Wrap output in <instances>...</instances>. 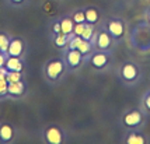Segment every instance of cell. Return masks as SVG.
<instances>
[{
	"label": "cell",
	"instance_id": "6da1fadb",
	"mask_svg": "<svg viewBox=\"0 0 150 144\" xmlns=\"http://www.w3.org/2000/svg\"><path fill=\"white\" fill-rule=\"evenodd\" d=\"M63 70H65V63H63L62 60L55 59V60H51V62L46 65L45 74L51 81H56V80L62 76Z\"/></svg>",
	"mask_w": 150,
	"mask_h": 144
},
{
	"label": "cell",
	"instance_id": "7a4b0ae2",
	"mask_svg": "<svg viewBox=\"0 0 150 144\" xmlns=\"http://www.w3.org/2000/svg\"><path fill=\"white\" fill-rule=\"evenodd\" d=\"M25 45H24V41L21 38H10V44L7 48V56H17L21 58L23 53H24Z\"/></svg>",
	"mask_w": 150,
	"mask_h": 144
},
{
	"label": "cell",
	"instance_id": "3957f363",
	"mask_svg": "<svg viewBox=\"0 0 150 144\" xmlns=\"http://www.w3.org/2000/svg\"><path fill=\"white\" fill-rule=\"evenodd\" d=\"M45 140L49 144H60L63 141V133L56 126H51L45 130Z\"/></svg>",
	"mask_w": 150,
	"mask_h": 144
},
{
	"label": "cell",
	"instance_id": "277c9868",
	"mask_svg": "<svg viewBox=\"0 0 150 144\" xmlns=\"http://www.w3.org/2000/svg\"><path fill=\"white\" fill-rule=\"evenodd\" d=\"M24 91H25V85L23 83V80L7 83V97H21Z\"/></svg>",
	"mask_w": 150,
	"mask_h": 144
},
{
	"label": "cell",
	"instance_id": "5b68a950",
	"mask_svg": "<svg viewBox=\"0 0 150 144\" xmlns=\"http://www.w3.org/2000/svg\"><path fill=\"white\" fill-rule=\"evenodd\" d=\"M14 127L10 123H0V141L10 143L14 138Z\"/></svg>",
	"mask_w": 150,
	"mask_h": 144
},
{
	"label": "cell",
	"instance_id": "8992f818",
	"mask_svg": "<svg viewBox=\"0 0 150 144\" xmlns=\"http://www.w3.org/2000/svg\"><path fill=\"white\" fill-rule=\"evenodd\" d=\"M4 67H6L8 72H23L24 63H23L21 58H17V56H7Z\"/></svg>",
	"mask_w": 150,
	"mask_h": 144
},
{
	"label": "cell",
	"instance_id": "52a82bcc",
	"mask_svg": "<svg viewBox=\"0 0 150 144\" xmlns=\"http://www.w3.org/2000/svg\"><path fill=\"white\" fill-rule=\"evenodd\" d=\"M81 58H83V55H81V52L79 49H69L67 56H66V62L72 69H74V67H77L81 63Z\"/></svg>",
	"mask_w": 150,
	"mask_h": 144
},
{
	"label": "cell",
	"instance_id": "ba28073f",
	"mask_svg": "<svg viewBox=\"0 0 150 144\" xmlns=\"http://www.w3.org/2000/svg\"><path fill=\"white\" fill-rule=\"evenodd\" d=\"M124 122H125V124H126V126H131V127L137 126V124L142 122V115H140L137 111L129 112V113H128V115L124 118Z\"/></svg>",
	"mask_w": 150,
	"mask_h": 144
},
{
	"label": "cell",
	"instance_id": "9c48e42d",
	"mask_svg": "<svg viewBox=\"0 0 150 144\" xmlns=\"http://www.w3.org/2000/svg\"><path fill=\"white\" fill-rule=\"evenodd\" d=\"M108 30H110V32L114 35V37H122V34H124V25L119 22V21H111L110 24H108Z\"/></svg>",
	"mask_w": 150,
	"mask_h": 144
},
{
	"label": "cell",
	"instance_id": "30bf717a",
	"mask_svg": "<svg viewBox=\"0 0 150 144\" xmlns=\"http://www.w3.org/2000/svg\"><path fill=\"white\" fill-rule=\"evenodd\" d=\"M73 27H74V21L72 18H63V20L60 21V32L62 34H66V35H69V34L73 32Z\"/></svg>",
	"mask_w": 150,
	"mask_h": 144
},
{
	"label": "cell",
	"instance_id": "8fae6325",
	"mask_svg": "<svg viewBox=\"0 0 150 144\" xmlns=\"http://www.w3.org/2000/svg\"><path fill=\"white\" fill-rule=\"evenodd\" d=\"M122 76L126 80H135L137 76V70L133 65H125L122 69Z\"/></svg>",
	"mask_w": 150,
	"mask_h": 144
},
{
	"label": "cell",
	"instance_id": "7c38bea8",
	"mask_svg": "<svg viewBox=\"0 0 150 144\" xmlns=\"http://www.w3.org/2000/svg\"><path fill=\"white\" fill-rule=\"evenodd\" d=\"M107 62H108V58L105 56L104 53H98V55H94L91 58V65L94 67H97V69H101V67H104L107 65Z\"/></svg>",
	"mask_w": 150,
	"mask_h": 144
},
{
	"label": "cell",
	"instance_id": "4fadbf2b",
	"mask_svg": "<svg viewBox=\"0 0 150 144\" xmlns=\"http://www.w3.org/2000/svg\"><path fill=\"white\" fill-rule=\"evenodd\" d=\"M73 34H69V35H66V34H62L59 32L56 34V37H55V45L58 46V48H63L69 44V39H70V37H72Z\"/></svg>",
	"mask_w": 150,
	"mask_h": 144
},
{
	"label": "cell",
	"instance_id": "5bb4252c",
	"mask_svg": "<svg viewBox=\"0 0 150 144\" xmlns=\"http://www.w3.org/2000/svg\"><path fill=\"white\" fill-rule=\"evenodd\" d=\"M111 44V39H110V35L107 32H101L98 35L97 38V46L100 49H107L108 46Z\"/></svg>",
	"mask_w": 150,
	"mask_h": 144
},
{
	"label": "cell",
	"instance_id": "9a60e30c",
	"mask_svg": "<svg viewBox=\"0 0 150 144\" xmlns=\"http://www.w3.org/2000/svg\"><path fill=\"white\" fill-rule=\"evenodd\" d=\"M84 15H86V21L90 22V24H94L98 20V13L97 10H94V8H87L84 11Z\"/></svg>",
	"mask_w": 150,
	"mask_h": 144
},
{
	"label": "cell",
	"instance_id": "2e32d148",
	"mask_svg": "<svg viewBox=\"0 0 150 144\" xmlns=\"http://www.w3.org/2000/svg\"><path fill=\"white\" fill-rule=\"evenodd\" d=\"M10 44V37L6 32H0V52H7V48Z\"/></svg>",
	"mask_w": 150,
	"mask_h": 144
},
{
	"label": "cell",
	"instance_id": "e0dca14e",
	"mask_svg": "<svg viewBox=\"0 0 150 144\" xmlns=\"http://www.w3.org/2000/svg\"><path fill=\"white\" fill-rule=\"evenodd\" d=\"M23 72H7V76H6V80L7 83H14V81H20L23 80Z\"/></svg>",
	"mask_w": 150,
	"mask_h": 144
},
{
	"label": "cell",
	"instance_id": "ac0fdd59",
	"mask_svg": "<svg viewBox=\"0 0 150 144\" xmlns=\"http://www.w3.org/2000/svg\"><path fill=\"white\" fill-rule=\"evenodd\" d=\"M93 32H94V28H93V24H84V30H83V34H81V38L86 41H90L93 37Z\"/></svg>",
	"mask_w": 150,
	"mask_h": 144
},
{
	"label": "cell",
	"instance_id": "d6986e66",
	"mask_svg": "<svg viewBox=\"0 0 150 144\" xmlns=\"http://www.w3.org/2000/svg\"><path fill=\"white\" fill-rule=\"evenodd\" d=\"M81 41H83V38H81V37H79V35H73L72 38L69 39V44H67L69 49H77L79 45L81 44Z\"/></svg>",
	"mask_w": 150,
	"mask_h": 144
},
{
	"label": "cell",
	"instance_id": "ffe728a7",
	"mask_svg": "<svg viewBox=\"0 0 150 144\" xmlns=\"http://www.w3.org/2000/svg\"><path fill=\"white\" fill-rule=\"evenodd\" d=\"M126 141H128V144H143L144 138L140 137V136H136V134H131Z\"/></svg>",
	"mask_w": 150,
	"mask_h": 144
},
{
	"label": "cell",
	"instance_id": "44dd1931",
	"mask_svg": "<svg viewBox=\"0 0 150 144\" xmlns=\"http://www.w3.org/2000/svg\"><path fill=\"white\" fill-rule=\"evenodd\" d=\"M73 21L74 24H79V22H86V15H84V11H77V13L73 14Z\"/></svg>",
	"mask_w": 150,
	"mask_h": 144
},
{
	"label": "cell",
	"instance_id": "7402d4cb",
	"mask_svg": "<svg viewBox=\"0 0 150 144\" xmlns=\"http://www.w3.org/2000/svg\"><path fill=\"white\" fill-rule=\"evenodd\" d=\"M90 48H91V46H90V44H88V41L83 39V41H81V44L79 45L77 49L81 52V55H84V53H87L88 51H90Z\"/></svg>",
	"mask_w": 150,
	"mask_h": 144
},
{
	"label": "cell",
	"instance_id": "603a6c76",
	"mask_svg": "<svg viewBox=\"0 0 150 144\" xmlns=\"http://www.w3.org/2000/svg\"><path fill=\"white\" fill-rule=\"evenodd\" d=\"M83 30H84V22H79V24H74V27H73V35H79V37H81Z\"/></svg>",
	"mask_w": 150,
	"mask_h": 144
},
{
	"label": "cell",
	"instance_id": "cb8c5ba5",
	"mask_svg": "<svg viewBox=\"0 0 150 144\" xmlns=\"http://www.w3.org/2000/svg\"><path fill=\"white\" fill-rule=\"evenodd\" d=\"M7 97V80H0V98Z\"/></svg>",
	"mask_w": 150,
	"mask_h": 144
},
{
	"label": "cell",
	"instance_id": "d4e9b609",
	"mask_svg": "<svg viewBox=\"0 0 150 144\" xmlns=\"http://www.w3.org/2000/svg\"><path fill=\"white\" fill-rule=\"evenodd\" d=\"M7 72H8V70H7L4 66H3V67H0V80H6Z\"/></svg>",
	"mask_w": 150,
	"mask_h": 144
},
{
	"label": "cell",
	"instance_id": "484cf974",
	"mask_svg": "<svg viewBox=\"0 0 150 144\" xmlns=\"http://www.w3.org/2000/svg\"><path fill=\"white\" fill-rule=\"evenodd\" d=\"M6 59H7V53L0 52V67H3V66H4V63H6Z\"/></svg>",
	"mask_w": 150,
	"mask_h": 144
},
{
	"label": "cell",
	"instance_id": "4316f807",
	"mask_svg": "<svg viewBox=\"0 0 150 144\" xmlns=\"http://www.w3.org/2000/svg\"><path fill=\"white\" fill-rule=\"evenodd\" d=\"M52 30H53V32H55V34H59V32H60V21H59V22H55V24H53Z\"/></svg>",
	"mask_w": 150,
	"mask_h": 144
},
{
	"label": "cell",
	"instance_id": "83f0119b",
	"mask_svg": "<svg viewBox=\"0 0 150 144\" xmlns=\"http://www.w3.org/2000/svg\"><path fill=\"white\" fill-rule=\"evenodd\" d=\"M25 0H8V3L10 4H13V6H20V4H23Z\"/></svg>",
	"mask_w": 150,
	"mask_h": 144
},
{
	"label": "cell",
	"instance_id": "f1b7e54d",
	"mask_svg": "<svg viewBox=\"0 0 150 144\" xmlns=\"http://www.w3.org/2000/svg\"><path fill=\"white\" fill-rule=\"evenodd\" d=\"M146 108L150 109V94L147 95V98H146Z\"/></svg>",
	"mask_w": 150,
	"mask_h": 144
},
{
	"label": "cell",
	"instance_id": "f546056e",
	"mask_svg": "<svg viewBox=\"0 0 150 144\" xmlns=\"http://www.w3.org/2000/svg\"><path fill=\"white\" fill-rule=\"evenodd\" d=\"M149 20H150V14H149Z\"/></svg>",
	"mask_w": 150,
	"mask_h": 144
}]
</instances>
